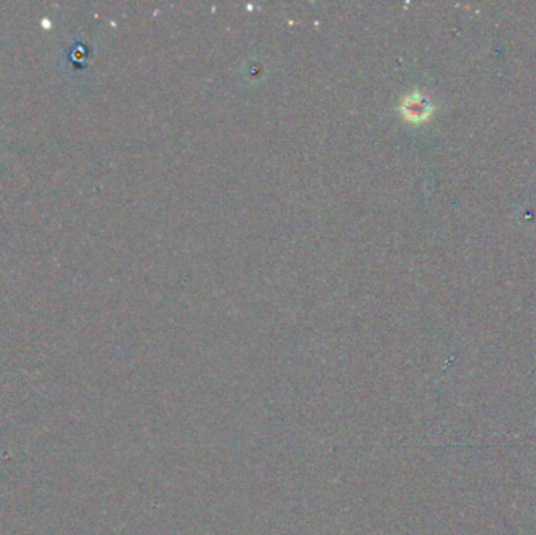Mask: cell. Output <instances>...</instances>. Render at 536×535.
Here are the masks:
<instances>
[{
	"instance_id": "6da1fadb",
	"label": "cell",
	"mask_w": 536,
	"mask_h": 535,
	"mask_svg": "<svg viewBox=\"0 0 536 535\" xmlns=\"http://www.w3.org/2000/svg\"><path fill=\"white\" fill-rule=\"evenodd\" d=\"M428 112V102L425 99H412L405 104V113L412 120H424Z\"/></svg>"
}]
</instances>
